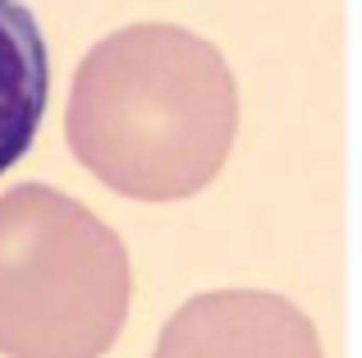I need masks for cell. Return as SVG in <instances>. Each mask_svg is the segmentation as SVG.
Instances as JSON below:
<instances>
[{"mask_svg": "<svg viewBox=\"0 0 362 358\" xmlns=\"http://www.w3.org/2000/svg\"><path fill=\"white\" fill-rule=\"evenodd\" d=\"M133 304L129 248L51 184L0 193V354L106 358Z\"/></svg>", "mask_w": 362, "mask_h": 358, "instance_id": "7a4b0ae2", "label": "cell"}, {"mask_svg": "<svg viewBox=\"0 0 362 358\" xmlns=\"http://www.w3.org/2000/svg\"><path fill=\"white\" fill-rule=\"evenodd\" d=\"M151 358H321V340L284 294L211 289L160 326Z\"/></svg>", "mask_w": 362, "mask_h": 358, "instance_id": "3957f363", "label": "cell"}, {"mask_svg": "<svg viewBox=\"0 0 362 358\" xmlns=\"http://www.w3.org/2000/svg\"><path fill=\"white\" fill-rule=\"evenodd\" d=\"M51 97V55L33 9L0 0V175L28 156Z\"/></svg>", "mask_w": 362, "mask_h": 358, "instance_id": "277c9868", "label": "cell"}, {"mask_svg": "<svg viewBox=\"0 0 362 358\" xmlns=\"http://www.w3.org/2000/svg\"><path fill=\"white\" fill-rule=\"evenodd\" d=\"M239 134V83L206 37L133 23L83 55L64 138L74 161L133 202H179L211 184Z\"/></svg>", "mask_w": 362, "mask_h": 358, "instance_id": "6da1fadb", "label": "cell"}]
</instances>
